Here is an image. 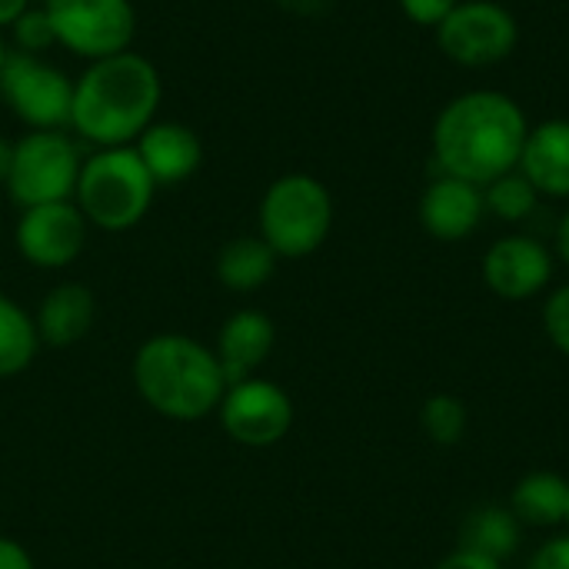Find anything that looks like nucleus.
<instances>
[{"instance_id":"1","label":"nucleus","mask_w":569,"mask_h":569,"mask_svg":"<svg viewBox=\"0 0 569 569\" xmlns=\"http://www.w3.org/2000/svg\"><path fill=\"white\" fill-rule=\"evenodd\" d=\"M530 133L523 107L503 90H467L433 120V160L440 173L487 187L520 167Z\"/></svg>"},{"instance_id":"2","label":"nucleus","mask_w":569,"mask_h":569,"mask_svg":"<svg viewBox=\"0 0 569 569\" xmlns=\"http://www.w3.org/2000/svg\"><path fill=\"white\" fill-rule=\"evenodd\" d=\"M163 100V80L153 60L123 50L87 63L73 80L70 130L100 147H130L153 120Z\"/></svg>"},{"instance_id":"3","label":"nucleus","mask_w":569,"mask_h":569,"mask_svg":"<svg viewBox=\"0 0 569 569\" xmlns=\"http://www.w3.org/2000/svg\"><path fill=\"white\" fill-rule=\"evenodd\" d=\"M130 377L140 400L173 423L207 420L227 393L217 353L187 333L147 337L133 353Z\"/></svg>"},{"instance_id":"4","label":"nucleus","mask_w":569,"mask_h":569,"mask_svg":"<svg viewBox=\"0 0 569 569\" xmlns=\"http://www.w3.org/2000/svg\"><path fill=\"white\" fill-rule=\"evenodd\" d=\"M157 183L147 173L143 160L130 147H100L83 157L73 203L80 207L83 220L107 233H123L137 227L150 203Z\"/></svg>"},{"instance_id":"5","label":"nucleus","mask_w":569,"mask_h":569,"mask_svg":"<svg viewBox=\"0 0 569 569\" xmlns=\"http://www.w3.org/2000/svg\"><path fill=\"white\" fill-rule=\"evenodd\" d=\"M257 227L280 260H303L333 230V197L313 173H283L260 197Z\"/></svg>"},{"instance_id":"6","label":"nucleus","mask_w":569,"mask_h":569,"mask_svg":"<svg viewBox=\"0 0 569 569\" xmlns=\"http://www.w3.org/2000/svg\"><path fill=\"white\" fill-rule=\"evenodd\" d=\"M80 163V147L67 130H27L20 140H13L3 187L20 210L73 200Z\"/></svg>"},{"instance_id":"7","label":"nucleus","mask_w":569,"mask_h":569,"mask_svg":"<svg viewBox=\"0 0 569 569\" xmlns=\"http://www.w3.org/2000/svg\"><path fill=\"white\" fill-rule=\"evenodd\" d=\"M57 47L93 63L133 47V0H43Z\"/></svg>"},{"instance_id":"8","label":"nucleus","mask_w":569,"mask_h":569,"mask_svg":"<svg viewBox=\"0 0 569 569\" xmlns=\"http://www.w3.org/2000/svg\"><path fill=\"white\" fill-rule=\"evenodd\" d=\"M0 97L10 107V113L30 130L70 127L73 80L60 67L47 63L43 57L10 50L0 73Z\"/></svg>"},{"instance_id":"9","label":"nucleus","mask_w":569,"mask_h":569,"mask_svg":"<svg viewBox=\"0 0 569 569\" xmlns=\"http://www.w3.org/2000/svg\"><path fill=\"white\" fill-rule=\"evenodd\" d=\"M520 43V23L497 0H460L437 27V47L460 67H493Z\"/></svg>"},{"instance_id":"10","label":"nucleus","mask_w":569,"mask_h":569,"mask_svg":"<svg viewBox=\"0 0 569 569\" xmlns=\"http://www.w3.org/2000/svg\"><path fill=\"white\" fill-rule=\"evenodd\" d=\"M223 433L250 450L277 447L290 427H293V400L290 393L267 380V377H247L240 383H230L220 407H217Z\"/></svg>"},{"instance_id":"11","label":"nucleus","mask_w":569,"mask_h":569,"mask_svg":"<svg viewBox=\"0 0 569 569\" xmlns=\"http://www.w3.org/2000/svg\"><path fill=\"white\" fill-rule=\"evenodd\" d=\"M87 230L90 223L83 220L73 200L40 203L20 210L13 227V247L37 270H63L83 253Z\"/></svg>"},{"instance_id":"12","label":"nucleus","mask_w":569,"mask_h":569,"mask_svg":"<svg viewBox=\"0 0 569 569\" xmlns=\"http://www.w3.org/2000/svg\"><path fill=\"white\" fill-rule=\"evenodd\" d=\"M480 277L487 290L500 300H510V303L533 300L553 280V253L537 237L510 233V237H500L483 253Z\"/></svg>"},{"instance_id":"13","label":"nucleus","mask_w":569,"mask_h":569,"mask_svg":"<svg viewBox=\"0 0 569 569\" xmlns=\"http://www.w3.org/2000/svg\"><path fill=\"white\" fill-rule=\"evenodd\" d=\"M483 187L440 173L420 197V223L440 243H460L483 223Z\"/></svg>"},{"instance_id":"14","label":"nucleus","mask_w":569,"mask_h":569,"mask_svg":"<svg viewBox=\"0 0 569 569\" xmlns=\"http://www.w3.org/2000/svg\"><path fill=\"white\" fill-rule=\"evenodd\" d=\"M133 150L143 160L147 173L153 177L157 190L190 180L203 160V143L197 130L180 120H153L133 140Z\"/></svg>"},{"instance_id":"15","label":"nucleus","mask_w":569,"mask_h":569,"mask_svg":"<svg viewBox=\"0 0 569 569\" xmlns=\"http://www.w3.org/2000/svg\"><path fill=\"white\" fill-rule=\"evenodd\" d=\"M273 343H277V327L263 310L247 307V310L230 313L223 320V327L217 333V347H213L220 370L227 377V387L240 383L247 377H257L260 367L270 360Z\"/></svg>"},{"instance_id":"16","label":"nucleus","mask_w":569,"mask_h":569,"mask_svg":"<svg viewBox=\"0 0 569 569\" xmlns=\"http://www.w3.org/2000/svg\"><path fill=\"white\" fill-rule=\"evenodd\" d=\"M517 170L540 197L569 200V120L557 117L530 127Z\"/></svg>"},{"instance_id":"17","label":"nucleus","mask_w":569,"mask_h":569,"mask_svg":"<svg viewBox=\"0 0 569 569\" xmlns=\"http://www.w3.org/2000/svg\"><path fill=\"white\" fill-rule=\"evenodd\" d=\"M93 320H97V300H93L90 287H83L77 280L57 283L53 290H47L33 313L40 343L57 347V350L80 343L93 330Z\"/></svg>"},{"instance_id":"18","label":"nucleus","mask_w":569,"mask_h":569,"mask_svg":"<svg viewBox=\"0 0 569 569\" xmlns=\"http://www.w3.org/2000/svg\"><path fill=\"white\" fill-rule=\"evenodd\" d=\"M569 503V480L553 473V470H533L527 477L517 480L513 493H510V510L523 527H537V530H550L560 527L567 520Z\"/></svg>"},{"instance_id":"19","label":"nucleus","mask_w":569,"mask_h":569,"mask_svg":"<svg viewBox=\"0 0 569 569\" xmlns=\"http://www.w3.org/2000/svg\"><path fill=\"white\" fill-rule=\"evenodd\" d=\"M277 253L267 247L260 233L253 237H233L217 253V280L230 293H253L267 287L277 273Z\"/></svg>"},{"instance_id":"20","label":"nucleus","mask_w":569,"mask_h":569,"mask_svg":"<svg viewBox=\"0 0 569 569\" xmlns=\"http://www.w3.org/2000/svg\"><path fill=\"white\" fill-rule=\"evenodd\" d=\"M520 540H523V523L513 517L510 507H497V503L477 507L473 513H467L460 527V550H473L497 563L510 560L520 550Z\"/></svg>"},{"instance_id":"21","label":"nucleus","mask_w":569,"mask_h":569,"mask_svg":"<svg viewBox=\"0 0 569 569\" xmlns=\"http://www.w3.org/2000/svg\"><path fill=\"white\" fill-rule=\"evenodd\" d=\"M40 333L33 317L7 293H0V380L20 377L30 370L40 350Z\"/></svg>"},{"instance_id":"22","label":"nucleus","mask_w":569,"mask_h":569,"mask_svg":"<svg viewBox=\"0 0 569 569\" xmlns=\"http://www.w3.org/2000/svg\"><path fill=\"white\" fill-rule=\"evenodd\" d=\"M483 203H487V213H493L497 220L520 223L537 210L540 193L533 190V183L520 170H510V173H503L483 187Z\"/></svg>"},{"instance_id":"23","label":"nucleus","mask_w":569,"mask_h":569,"mask_svg":"<svg viewBox=\"0 0 569 569\" xmlns=\"http://www.w3.org/2000/svg\"><path fill=\"white\" fill-rule=\"evenodd\" d=\"M420 423H423V433L430 437V443L437 447H457L463 437H467V427H470V413H467V403L453 393H433L423 410H420Z\"/></svg>"},{"instance_id":"24","label":"nucleus","mask_w":569,"mask_h":569,"mask_svg":"<svg viewBox=\"0 0 569 569\" xmlns=\"http://www.w3.org/2000/svg\"><path fill=\"white\" fill-rule=\"evenodd\" d=\"M13 43H17V50L20 53H33V57H40L43 50H50L53 43H57V37H53V27H50V17H47V10H43V3L40 7H27L17 20H13Z\"/></svg>"},{"instance_id":"25","label":"nucleus","mask_w":569,"mask_h":569,"mask_svg":"<svg viewBox=\"0 0 569 569\" xmlns=\"http://www.w3.org/2000/svg\"><path fill=\"white\" fill-rule=\"evenodd\" d=\"M543 330L550 343L569 360V283L557 287L543 303Z\"/></svg>"},{"instance_id":"26","label":"nucleus","mask_w":569,"mask_h":569,"mask_svg":"<svg viewBox=\"0 0 569 569\" xmlns=\"http://www.w3.org/2000/svg\"><path fill=\"white\" fill-rule=\"evenodd\" d=\"M460 0H400V10L417 27H440Z\"/></svg>"},{"instance_id":"27","label":"nucleus","mask_w":569,"mask_h":569,"mask_svg":"<svg viewBox=\"0 0 569 569\" xmlns=\"http://www.w3.org/2000/svg\"><path fill=\"white\" fill-rule=\"evenodd\" d=\"M527 569H569V533L537 547L533 557L527 560Z\"/></svg>"},{"instance_id":"28","label":"nucleus","mask_w":569,"mask_h":569,"mask_svg":"<svg viewBox=\"0 0 569 569\" xmlns=\"http://www.w3.org/2000/svg\"><path fill=\"white\" fill-rule=\"evenodd\" d=\"M437 569H503V563H497V560H490V557H480V553H473V550H453V553H447Z\"/></svg>"},{"instance_id":"29","label":"nucleus","mask_w":569,"mask_h":569,"mask_svg":"<svg viewBox=\"0 0 569 569\" xmlns=\"http://www.w3.org/2000/svg\"><path fill=\"white\" fill-rule=\"evenodd\" d=\"M0 569H37L33 557L13 537H0Z\"/></svg>"},{"instance_id":"30","label":"nucleus","mask_w":569,"mask_h":569,"mask_svg":"<svg viewBox=\"0 0 569 569\" xmlns=\"http://www.w3.org/2000/svg\"><path fill=\"white\" fill-rule=\"evenodd\" d=\"M273 3L280 10L293 13V17H317V13H323V10L333 7V0H273Z\"/></svg>"},{"instance_id":"31","label":"nucleus","mask_w":569,"mask_h":569,"mask_svg":"<svg viewBox=\"0 0 569 569\" xmlns=\"http://www.w3.org/2000/svg\"><path fill=\"white\" fill-rule=\"evenodd\" d=\"M33 0H0V30L3 27H13V20L30 7Z\"/></svg>"},{"instance_id":"32","label":"nucleus","mask_w":569,"mask_h":569,"mask_svg":"<svg viewBox=\"0 0 569 569\" xmlns=\"http://www.w3.org/2000/svg\"><path fill=\"white\" fill-rule=\"evenodd\" d=\"M557 257L569 267V210L560 217V223H557Z\"/></svg>"},{"instance_id":"33","label":"nucleus","mask_w":569,"mask_h":569,"mask_svg":"<svg viewBox=\"0 0 569 569\" xmlns=\"http://www.w3.org/2000/svg\"><path fill=\"white\" fill-rule=\"evenodd\" d=\"M10 157H13V143L0 137V183H7V173H10Z\"/></svg>"},{"instance_id":"34","label":"nucleus","mask_w":569,"mask_h":569,"mask_svg":"<svg viewBox=\"0 0 569 569\" xmlns=\"http://www.w3.org/2000/svg\"><path fill=\"white\" fill-rule=\"evenodd\" d=\"M7 57H10V50H7V40H3V33H0V73H3V63H7Z\"/></svg>"},{"instance_id":"35","label":"nucleus","mask_w":569,"mask_h":569,"mask_svg":"<svg viewBox=\"0 0 569 569\" xmlns=\"http://www.w3.org/2000/svg\"><path fill=\"white\" fill-rule=\"evenodd\" d=\"M563 527H567V530H569V503H567V520H563Z\"/></svg>"},{"instance_id":"36","label":"nucleus","mask_w":569,"mask_h":569,"mask_svg":"<svg viewBox=\"0 0 569 569\" xmlns=\"http://www.w3.org/2000/svg\"><path fill=\"white\" fill-rule=\"evenodd\" d=\"M40 3H43V0H40Z\"/></svg>"}]
</instances>
